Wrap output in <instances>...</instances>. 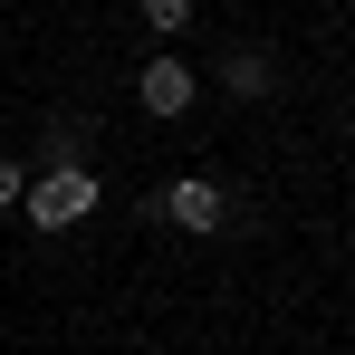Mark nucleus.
I'll use <instances>...</instances> for the list:
<instances>
[{
	"mask_svg": "<svg viewBox=\"0 0 355 355\" xmlns=\"http://www.w3.org/2000/svg\"><path fill=\"white\" fill-rule=\"evenodd\" d=\"M19 211H29L39 231H67V221H87V211H96V173H87V164H49V173L19 192Z\"/></svg>",
	"mask_w": 355,
	"mask_h": 355,
	"instance_id": "f257e3e1",
	"label": "nucleus"
},
{
	"mask_svg": "<svg viewBox=\"0 0 355 355\" xmlns=\"http://www.w3.org/2000/svg\"><path fill=\"white\" fill-rule=\"evenodd\" d=\"M135 96H144V116H182V106L202 96V67H182V58H144V67H135Z\"/></svg>",
	"mask_w": 355,
	"mask_h": 355,
	"instance_id": "f03ea898",
	"label": "nucleus"
},
{
	"mask_svg": "<svg viewBox=\"0 0 355 355\" xmlns=\"http://www.w3.org/2000/svg\"><path fill=\"white\" fill-rule=\"evenodd\" d=\"M164 211H173L182 231H221V182H202V173H182L173 192H164Z\"/></svg>",
	"mask_w": 355,
	"mask_h": 355,
	"instance_id": "7ed1b4c3",
	"label": "nucleus"
},
{
	"mask_svg": "<svg viewBox=\"0 0 355 355\" xmlns=\"http://www.w3.org/2000/svg\"><path fill=\"white\" fill-rule=\"evenodd\" d=\"M144 29H164V39H182V29H192V0H144Z\"/></svg>",
	"mask_w": 355,
	"mask_h": 355,
	"instance_id": "20e7f679",
	"label": "nucleus"
},
{
	"mask_svg": "<svg viewBox=\"0 0 355 355\" xmlns=\"http://www.w3.org/2000/svg\"><path fill=\"white\" fill-rule=\"evenodd\" d=\"M231 87H240V96H259V87H269V58H259V49H240V58H231Z\"/></svg>",
	"mask_w": 355,
	"mask_h": 355,
	"instance_id": "39448f33",
	"label": "nucleus"
},
{
	"mask_svg": "<svg viewBox=\"0 0 355 355\" xmlns=\"http://www.w3.org/2000/svg\"><path fill=\"white\" fill-rule=\"evenodd\" d=\"M49 144H58V164H77V144H87V116H58V125H49Z\"/></svg>",
	"mask_w": 355,
	"mask_h": 355,
	"instance_id": "423d86ee",
	"label": "nucleus"
},
{
	"mask_svg": "<svg viewBox=\"0 0 355 355\" xmlns=\"http://www.w3.org/2000/svg\"><path fill=\"white\" fill-rule=\"evenodd\" d=\"M19 192H29V173H19V164L0 154V211H19Z\"/></svg>",
	"mask_w": 355,
	"mask_h": 355,
	"instance_id": "0eeeda50",
	"label": "nucleus"
}]
</instances>
